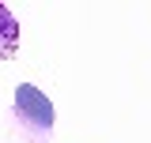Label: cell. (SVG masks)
Wrapping results in <instances>:
<instances>
[{
    "label": "cell",
    "mask_w": 151,
    "mask_h": 143,
    "mask_svg": "<svg viewBox=\"0 0 151 143\" xmlns=\"http://www.w3.org/2000/svg\"><path fill=\"white\" fill-rule=\"evenodd\" d=\"M15 121L23 124V132H30V139L42 143L53 132V102L34 87V83H19L15 87Z\"/></svg>",
    "instance_id": "obj_1"
},
{
    "label": "cell",
    "mask_w": 151,
    "mask_h": 143,
    "mask_svg": "<svg viewBox=\"0 0 151 143\" xmlns=\"http://www.w3.org/2000/svg\"><path fill=\"white\" fill-rule=\"evenodd\" d=\"M19 53V23L8 4H0V60H12Z\"/></svg>",
    "instance_id": "obj_2"
}]
</instances>
